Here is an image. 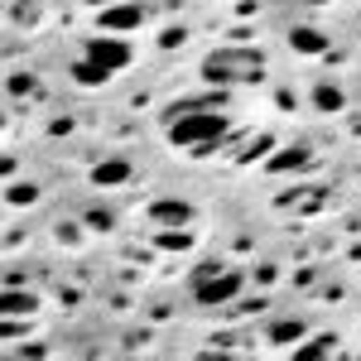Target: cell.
Here are the masks:
<instances>
[{
  "instance_id": "cell-1",
  "label": "cell",
  "mask_w": 361,
  "mask_h": 361,
  "mask_svg": "<svg viewBox=\"0 0 361 361\" xmlns=\"http://www.w3.org/2000/svg\"><path fill=\"white\" fill-rule=\"evenodd\" d=\"M130 58H135V49L126 39H116V34L87 39V54L73 63V78L82 87H97V82H106V78H116L121 68H130Z\"/></svg>"
},
{
  "instance_id": "cell-2",
  "label": "cell",
  "mask_w": 361,
  "mask_h": 361,
  "mask_svg": "<svg viewBox=\"0 0 361 361\" xmlns=\"http://www.w3.org/2000/svg\"><path fill=\"white\" fill-rule=\"evenodd\" d=\"M241 284H246V275H241V270H231V265H217V260L197 265L193 275H188V289H193V299L202 308L231 304V299L241 294Z\"/></svg>"
},
{
  "instance_id": "cell-3",
  "label": "cell",
  "mask_w": 361,
  "mask_h": 361,
  "mask_svg": "<svg viewBox=\"0 0 361 361\" xmlns=\"http://www.w3.org/2000/svg\"><path fill=\"white\" fill-rule=\"evenodd\" d=\"M217 135H226V116L222 111H178L169 121V145H178V149H207Z\"/></svg>"
},
{
  "instance_id": "cell-4",
  "label": "cell",
  "mask_w": 361,
  "mask_h": 361,
  "mask_svg": "<svg viewBox=\"0 0 361 361\" xmlns=\"http://www.w3.org/2000/svg\"><path fill=\"white\" fill-rule=\"evenodd\" d=\"M260 54H250V49H217V54H207L202 63V78L207 82H255L260 78Z\"/></svg>"
},
{
  "instance_id": "cell-5",
  "label": "cell",
  "mask_w": 361,
  "mask_h": 361,
  "mask_svg": "<svg viewBox=\"0 0 361 361\" xmlns=\"http://www.w3.org/2000/svg\"><path fill=\"white\" fill-rule=\"evenodd\" d=\"M145 25V5H111L102 15V29L106 34H121V29H140Z\"/></svg>"
},
{
  "instance_id": "cell-6",
  "label": "cell",
  "mask_w": 361,
  "mask_h": 361,
  "mask_svg": "<svg viewBox=\"0 0 361 361\" xmlns=\"http://www.w3.org/2000/svg\"><path fill=\"white\" fill-rule=\"evenodd\" d=\"M126 178H130V164H126V159H106V164L92 169V183H97V188H116V183H126Z\"/></svg>"
},
{
  "instance_id": "cell-7",
  "label": "cell",
  "mask_w": 361,
  "mask_h": 361,
  "mask_svg": "<svg viewBox=\"0 0 361 361\" xmlns=\"http://www.w3.org/2000/svg\"><path fill=\"white\" fill-rule=\"evenodd\" d=\"M289 49H294V54H328V39H323V34H318V29H294V34H289Z\"/></svg>"
},
{
  "instance_id": "cell-8",
  "label": "cell",
  "mask_w": 361,
  "mask_h": 361,
  "mask_svg": "<svg viewBox=\"0 0 361 361\" xmlns=\"http://www.w3.org/2000/svg\"><path fill=\"white\" fill-rule=\"evenodd\" d=\"M149 217H154V222H169V226H183L193 212H188V202H154Z\"/></svg>"
},
{
  "instance_id": "cell-9",
  "label": "cell",
  "mask_w": 361,
  "mask_h": 361,
  "mask_svg": "<svg viewBox=\"0 0 361 361\" xmlns=\"http://www.w3.org/2000/svg\"><path fill=\"white\" fill-rule=\"evenodd\" d=\"M294 337H304V323L299 318H284V323L270 328V342H294Z\"/></svg>"
},
{
  "instance_id": "cell-10",
  "label": "cell",
  "mask_w": 361,
  "mask_h": 361,
  "mask_svg": "<svg viewBox=\"0 0 361 361\" xmlns=\"http://www.w3.org/2000/svg\"><path fill=\"white\" fill-rule=\"evenodd\" d=\"M5 313H34V294H5Z\"/></svg>"
},
{
  "instance_id": "cell-11",
  "label": "cell",
  "mask_w": 361,
  "mask_h": 361,
  "mask_svg": "<svg viewBox=\"0 0 361 361\" xmlns=\"http://www.w3.org/2000/svg\"><path fill=\"white\" fill-rule=\"evenodd\" d=\"M318 106H323V111H337V106H342V92H337V87H318Z\"/></svg>"
},
{
  "instance_id": "cell-12",
  "label": "cell",
  "mask_w": 361,
  "mask_h": 361,
  "mask_svg": "<svg viewBox=\"0 0 361 361\" xmlns=\"http://www.w3.org/2000/svg\"><path fill=\"white\" fill-rule=\"evenodd\" d=\"M304 159H308L304 149H284V154H279V159H275L270 169H294V164H304Z\"/></svg>"
}]
</instances>
